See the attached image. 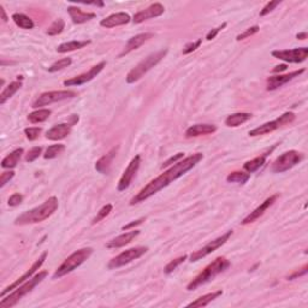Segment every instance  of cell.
<instances>
[{
    "instance_id": "6da1fadb",
    "label": "cell",
    "mask_w": 308,
    "mask_h": 308,
    "mask_svg": "<svg viewBox=\"0 0 308 308\" xmlns=\"http://www.w3.org/2000/svg\"><path fill=\"white\" fill-rule=\"evenodd\" d=\"M202 159H204V154L195 153L189 155V157L187 158H183V159L179 160V162H177L176 164L172 165L169 170L164 171L160 176L152 179L148 184L145 185V187L130 200V205L132 206V205L140 204V202H144L145 200L153 196L158 192H160L162 189L166 188L167 185L171 184L172 182H175L176 179H178L179 177H182L183 175L187 174L188 171H190V170H192L193 167L196 166Z\"/></svg>"
},
{
    "instance_id": "7a4b0ae2",
    "label": "cell",
    "mask_w": 308,
    "mask_h": 308,
    "mask_svg": "<svg viewBox=\"0 0 308 308\" xmlns=\"http://www.w3.org/2000/svg\"><path fill=\"white\" fill-rule=\"evenodd\" d=\"M58 210V199L56 196H51L46 201L42 202L40 206L34 207V209L26 211L15 219L16 225H28L35 224V223H41L44 220L49 219L54 212Z\"/></svg>"
},
{
    "instance_id": "3957f363",
    "label": "cell",
    "mask_w": 308,
    "mask_h": 308,
    "mask_svg": "<svg viewBox=\"0 0 308 308\" xmlns=\"http://www.w3.org/2000/svg\"><path fill=\"white\" fill-rule=\"evenodd\" d=\"M231 266V262L224 257H218L217 259H214L211 264L207 265L189 284L187 285V290L192 292V290L197 289L201 285L206 284V283L211 282L216 278L218 275H220L222 272H224L225 270H227Z\"/></svg>"
},
{
    "instance_id": "277c9868",
    "label": "cell",
    "mask_w": 308,
    "mask_h": 308,
    "mask_svg": "<svg viewBox=\"0 0 308 308\" xmlns=\"http://www.w3.org/2000/svg\"><path fill=\"white\" fill-rule=\"evenodd\" d=\"M47 277V271H41L39 274L35 275L34 277L29 278L27 282H24L23 284L18 285L16 289H14V292H10L7 297H2V300L0 301V308H10L14 307L23 299L26 295H28L29 292H32L36 285H39L45 278Z\"/></svg>"
},
{
    "instance_id": "5b68a950",
    "label": "cell",
    "mask_w": 308,
    "mask_h": 308,
    "mask_svg": "<svg viewBox=\"0 0 308 308\" xmlns=\"http://www.w3.org/2000/svg\"><path fill=\"white\" fill-rule=\"evenodd\" d=\"M167 52H169L167 49H160V51L149 54V56H147L146 58L142 59V61L134 67V69H131L129 72H128L127 77H125L127 83L131 84V83H135V82H137L139 80H141L142 77H144L145 75L149 71V70H152L154 66H157V65L165 58Z\"/></svg>"
},
{
    "instance_id": "8992f818",
    "label": "cell",
    "mask_w": 308,
    "mask_h": 308,
    "mask_svg": "<svg viewBox=\"0 0 308 308\" xmlns=\"http://www.w3.org/2000/svg\"><path fill=\"white\" fill-rule=\"evenodd\" d=\"M93 254V248H82V249L76 250V252L72 253L70 257H67L66 259L64 260V262L56 270V272L53 274V279H57V278H61L65 275L70 274L74 270H76L77 267L81 266L84 261L91 258V255Z\"/></svg>"
},
{
    "instance_id": "52a82bcc",
    "label": "cell",
    "mask_w": 308,
    "mask_h": 308,
    "mask_svg": "<svg viewBox=\"0 0 308 308\" xmlns=\"http://www.w3.org/2000/svg\"><path fill=\"white\" fill-rule=\"evenodd\" d=\"M295 118H296V116H295L294 112H284L282 116H279L275 121L267 122V123H264L262 125H260V127H257L253 130H250L249 136H261V135L274 132L275 130L279 129V128L284 127V125L292 123L295 121Z\"/></svg>"
},
{
    "instance_id": "ba28073f",
    "label": "cell",
    "mask_w": 308,
    "mask_h": 308,
    "mask_svg": "<svg viewBox=\"0 0 308 308\" xmlns=\"http://www.w3.org/2000/svg\"><path fill=\"white\" fill-rule=\"evenodd\" d=\"M304 159V155L302 153L297 151H288L285 153L277 158L274 162H272L271 170L272 172H276V174H282V172L289 171L292 167L296 166L297 164L302 162Z\"/></svg>"
},
{
    "instance_id": "9c48e42d",
    "label": "cell",
    "mask_w": 308,
    "mask_h": 308,
    "mask_svg": "<svg viewBox=\"0 0 308 308\" xmlns=\"http://www.w3.org/2000/svg\"><path fill=\"white\" fill-rule=\"evenodd\" d=\"M147 252H148V247L130 248V249L122 252L121 254H118L117 257L112 258L109 261V264H107V267H109V270L119 269V267L125 266V265L130 264V262H132L134 260L141 258L142 255L146 254Z\"/></svg>"
},
{
    "instance_id": "30bf717a",
    "label": "cell",
    "mask_w": 308,
    "mask_h": 308,
    "mask_svg": "<svg viewBox=\"0 0 308 308\" xmlns=\"http://www.w3.org/2000/svg\"><path fill=\"white\" fill-rule=\"evenodd\" d=\"M231 236H232V230H230V231L223 234L222 236L217 237V239L213 240V241H210L209 243H207L205 247H202L201 249L192 253L189 257V261L190 262H196V261H199V260H201L202 258H205V257H207L209 254H211V253L216 252L218 248L224 246V244L227 243V241H229V239Z\"/></svg>"
},
{
    "instance_id": "8fae6325",
    "label": "cell",
    "mask_w": 308,
    "mask_h": 308,
    "mask_svg": "<svg viewBox=\"0 0 308 308\" xmlns=\"http://www.w3.org/2000/svg\"><path fill=\"white\" fill-rule=\"evenodd\" d=\"M76 97V93L72 91H53V92H45L42 94L39 95L36 100L32 102V106L34 109L41 106H47V105H51L53 102H59L64 101V100L72 99V97Z\"/></svg>"
},
{
    "instance_id": "7c38bea8",
    "label": "cell",
    "mask_w": 308,
    "mask_h": 308,
    "mask_svg": "<svg viewBox=\"0 0 308 308\" xmlns=\"http://www.w3.org/2000/svg\"><path fill=\"white\" fill-rule=\"evenodd\" d=\"M105 66H106V62H100L99 64L92 66L87 72L79 75V76L76 77H72V79L66 80V81H64L63 84H64L65 87H79L82 86V84H86L87 82H91L94 77H97V75L104 70Z\"/></svg>"
},
{
    "instance_id": "4fadbf2b",
    "label": "cell",
    "mask_w": 308,
    "mask_h": 308,
    "mask_svg": "<svg viewBox=\"0 0 308 308\" xmlns=\"http://www.w3.org/2000/svg\"><path fill=\"white\" fill-rule=\"evenodd\" d=\"M272 57L287 63H302L308 57V47H299L294 49H284V51H272Z\"/></svg>"
},
{
    "instance_id": "5bb4252c",
    "label": "cell",
    "mask_w": 308,
    "mask_h": 308,
    "mask_svg": "<svg viewBox=\"0 0 308 308\" xmlns=\"http://www.w3.org/2000/svg\"><path fill=\"white\" fill-rule=\"evenodd\" d=\"M46 258H47V252H44L42 253L41 255H40L39 257V259L36 260V261L34 262V264L32 265L31 266V269L28 270V271L27 272H24V275L22 277H19L18 279L17 280H15L14 283H12V284H10V285H7L6 288H5L4 290H2L1 292V294H0V297H4L5 295L7 294V292H12V290L14 289H16L17 287H18V285H21V284H23L24 282H27V280L29 279V278H32V275L35 274V272L37 271V270L40 269V267L42 266V265H44V262H45V260H46Z\"/></svg>"
},
{
    "instance_id": "9a60e30c",
    "label": "cell",
    "mask_w": 308,
    "mask_h": 308,
    "mask_svg": "<svg viewBox=\"0 0 308 308\" xmlns=\"http://www.w3.org/2000/svg\"><path fill=\"white\" fill-rule=\"evenodd\" d=\"M140 165H141V155H135L131 159V162H129V165L127 166L125 171L122 175L121 179L118 182V190L119 192H124L125 189L129 188V185L131 184L132 179H134L135 175L137 174L140 169Z\"/></svg>"
},
{
    "instance_id": "2e32d148",
    "label": "cell",
    "mask_w": 308,
    "mask_h": 308,
    "mask_svg": "<svg viewBox=\"0 0 308 308\" xmlns=\"http://www.w3.org/2000/svg\"><path fill=\"white\" fill-rule=\"evenodd\" d=\"M164 12H165L164 5L160 4V2H154V4H152L151 6H148L147 9L136 12V14L134 15V17H132V22H134L135 24L144 23L145 21H148V19L162 16Z\"/></svg>"
},
{
    "instance_id": "e0dca14e",
    "label": "cell",
    "mask_w": 308,
    "mask_h": 308,
    "mask_svg": "<svg viewBox=\"0 0 308 308\" xmlns=\"http://www.w3.org/2000/svg\"><path fill=\"white\" fill-rule=\"evenodd\" d=\"M305 72V69H301V70H296V71H292V72H289V74H285V75H275V76H270L269 79H267V87L266 89L267 91H276V89L280 88V87H283L284 84H287L288 82H290L292 80H294L295 77L300 76L301 74H304Z\"/></svg>"
},
{
    "instance_id": "ac0fdd59",
    "label": "cell",
    "mask_w": 308,
    "mask_h": 308,
    "mask_svg": "<svg viewBox=\"0 0 308 308\" xmlns=\"http://www.w3.org/2000/svg\"><path fill=\"white\" fill-rule=\"evenodd\" d=\"M278 197H279V195H278V194L271 195V196H270V197H267V199L265 200V201L262 202V204H260V206H258L257 209L254 210V211L250 212V213L248 214V216H247L246 218H244L243 220H242L241 224H242V225L250 224V223L255 222V220L259 219L260 217L264 216L265 212H266L267 210H269L270 207H271L272 205H274L275 202H276V200L278 199Z\"/></svg>"
},
{
    "instance_id": "d6986e66",
    "label": "cell",
    "mask_w": 308,
    "mask_h": 308,
    "mask_svg": "<svg viewBox=\"0 0 308 308\" xmlns=\"http://www.w3.org/2000/svg\"><path fill=\"white\" fill-rule=\"evenodd\" d=\"M153 36L154 35L152 34V32H142V34H137V35H135V36H132L131 39L128 40V42L125 44L123 51H122L121 54H119V58H122V57L129 54L130 52L137 49L140 46H142L145 42H147L149 39H152Z\"/></svg>"
},
{
    "instance_id": "ffe728a7",
    "label": "cell",
    "mask_w": 308,
    "mask_h": 308,
    "mask_svg": "<svg viewBox=\"0 0 308 308\" xmlns=\"http://www.w3.org/2000/svg\"><path fill=\"white\" fill-rule=\"evenodd\" d=\"M130 21H131V17L128 14H125V12H116V14H112L106 18L101 19L100 26L107 29L116 28V27L128 24Z\"/></svg>"
},
{
    "instance_id": "44dd1931",
    "label": "cell",
    "mask_w": 308,
    "mask_h": 308,
    "mask_svg": "<svg viewBox=\"0 0 308 308\" xmlns=\"http://www.w3.org/2000/svg\"><path fill=\"white\" fill-rule=\"evenodd\" d=\"M71 123H61L54 125L46 132V139L51 140V141H59V140L65 139L71 134Z\"/></svg>"
},
{
    "instance_id": "7402d4cb",
    "label": "cell",
    "mask_w": 308,
    "mask_h": 308,
    "mask_svg": "<svg viewBox=\"0 0 308 308\" xmlns=\"http://www.w3.org/2000/svg\"><path fill=\"white\" fill-rule=\"evenodd\" d=\"M140 235L139 230H132V231H128L123 235H119V236L114 237V239L110 240L106 243V247L110 249H117V248H122L127 244H129L130 242L134 241L137 236Z\"/></svg>"
},
{
    "instance_id": "603a6c76",
    "label": "cell",
    "mask_w": 308,
    "mask_h": 308,
    "mask_svg": "<svg viewBox=\"0 0 308 308\" xmlns=\"http://www.w3.org/2000/svg\"><path fill=\"white\" fill-rule=\"evenodd\" d=\"M67 14L71 18L72 23L75 24H83L87 22L92 21L97 17V14L94 12H84L77 6H69L67 7Z\"/></svg>"
},
{
    "instance_id": "cb8c5ba5",
    "label": "cell",
    "mask_w": 308,
    "mask_h": 308,
    "mask_svg": "<svg viewBox=\"0 0 308 308\" xmlns=\"http://www.w3.org/2000/svg\"><path fill=\"white\" fill-rule=\"evenodd\" d=\"M217 131V127L214 124H195L185 130V137H199L204 135L213 134Z\"/></svg>"
},
{
    "instance_id": "d4e9b609",
    "label": "cell",
    "mask_w": 308,
    "mask_h": 308,
    "mask_svg": "<svg viewBox=\"0 0 308 308\" xmlns=\"http://www.w3.org/2000/svg\"><path fill=\"white\" fill-rule=\"evenodd\" d=\"M117 151H118V147H113L109 153L102 155V157L95 162V170L102 175L109 174L110 169H111L112 162H113L114 157L117 155Z\"/></svg>"
},
{
    "instance_id": "484cf974",
    "label": "cell",
    "mask_w": 308,
    "mask_h": 308,
    "mask_svg": "<svg viewBox=\"0 0 308 308\" xmlns=\"http://www.w3.org/2000/svg\"><path fill=\"white\" fill-rule=\"evenodd\" d=\"M24 153V149L23 148H18V149H15L14 152H11L9 155L2 159L1 162V167L2 169H15V167L18 165L19 160H21L22 155Z\"/></svg>"
},
{
    "instance_id": "4316f807",
    "label": "cell",
    "mask_w": 308,
    "mask_h": 308,
    "mask_svg": "<svg viewBox=\"0 0 308 308\" xmlns=\"http://www.w3.org/2000/svg\"><path fill=\"white\" fill-rule=\"evenodd\" d=\"M223 295V290H218V292H210V294L206 295H202L200 296L199 299H196L195 301L190 302V304L187 305V307H193V308H197V307H205L207 305L211 304L212 301L218 299L219 296Z\"/></svg>"
},
{
    "instance_id": "83f0119b",
    "label": "cell",
    "mask_w": 308,
    "mask_h": 308,
    "mask_svg": "<svg viewBox=\"0 0 308 308\" xmlns=\"http://www.w3.org/2000/svg\"><path fill=\"white\" fill-rule=\"evenodd\" d=\"M253 114L248 113V112H237V113L230 114V116L227 117L225 119V125L230 128H236L239 125L246 123V122L249 121L252 118Z\"/></svg>"
},
{
    "instance_id": "f1b7e54d",
    "label": "cell",
    "mask_w": 308,
    "mask_h": 308,
    "mask_svg": "<svg viewBox=\"0 0 308 308\" xmlns=\"http://www.w3.org/2000/svg\"><path fill=\"white\" fill-rule=\"evenodd\" d=\"M89 44H91V40H84V41H77V40H74V41L63 42V44H61L57 47V52H58V53H67V52H72L76 51V49H83V47L88 46Z\"/></svg>"
},
{
    "instance_id": "f546056e",
    "label": "cell",
    "mask_w": 308,
    "mask_h": 308,
    "mask_svg": "<svg viewBox=\"0 0 308 308\" xmlns=\"http://www.w3.org/2000/svg\"><path fill=\"white\" fill-rule=\"evenodd\" d=\"M21 88H22V82L21 81L11 82L9 86L5 87V89L1 92V94H0V104L4 105L5 102H6L7 100L10 99V97H14V95L16 94V93L18 92Z\"/></svg>"
},
{
    "instance_id": "4dcf8cb0",
    "label": "cell",
    "mask_w": 308,
    "mask_h": 308,
    "mask_svg": "<svg viewBox=\"0 0 308 308\" xmlns=\"http://www.w3.org/2000/svg\"><path fill=\"white\" fill-rule=\"evenodd\" d=\"M52 114V111L49 109H39L36 111L32 112L28 116V121L31 122L32 124H39L42 123V122L47 121L49 118V116Z\"/></svg>"
},
{
    "instance_id": "1f68e13d",
    "label": "cell",
    "mask_w": 308,
    "mask_h": 308,
    "mask_svg": "<svg viewBox=\"0 0 308 308\" xmlns=\"http://www.w3.org/2000/svg\"><path fill=\"white\" fill-rule=\"evenodd\" d=\"M266 158H267V154L259 155V157H257V158H254V159L247 162L246 164L243 165V169L246 170L248 174H253V172L258 171L260 167L264 166L265 162H266Z\"/></svg>"
},
{
    "instance_id": "d6a6232c",
    "label": "cell",
    "mask_w": 308,
    "mask_h": 308,
    "mask_svg": "<svg viewBox=\"0 0 308 308\" xmlns=\"http://www.w3.org/2000/svg\"><path fill=\"white\" fill-rule=\"evenodd\" d=\"M12 21L22 29H32L35 27V23L31 17L24 14H14L12 15Z\"/></svg>"
},
{
    "instance_id": "836d02e7",
    "label": "cell",
    "mask_w": 308,
    "mask_h": 308,
    "mask_svg": "<svg viewBox=\"0 0 308 308\" xmlns=\"http://www.w3.org/2000/svg\"><path fill=\"white\" fill-rule=\"evenodd\" d=\"M250 174L248 172H242V171H234L231 174L227 175V183H241L244 184L249 181Z\"/></svg>"
},
{
    "instance_id": "e575fe53",
    "label": "cell",
    "mask_w": 308,
    "mask_h": 308,
    "mask_svg": "<svg viewBox=\"0 0 308 308\" xmlns=\"http://www.w3.org/2000/svg\"><path fill=\"white\" fill-rule=\"evenodd\" d=\"M64 151H65L64 145L62 144L51 145V146L46 149V152H45L44 158L45 159H54V158L58 157V155L62 154Z\"/></svg>"
},
{
    "instance_id": "d590c367",
    "label": "cell",
    "mask_w": 308,
    "mask_h": 308,
    "mask_svg": "<svg viewBox=\"0 0 308 308\" xmlns=\"http://www.w3.org/2000/svg\"><path fill=\"white\" fill-rule=\"evenodd\" d=\"M64 28H65V22L63 21L62 18H58L49 27V29L46 31V34L49 35V36H56V35L61 34V32L64 31Z\"/></svg>"
},
{
    "instance_id": "8d00e7d4",
    "label": "cell",
    "mask_w": 308,
    "mask_h": 308,
    "mask_svg": "<svg viewBox=\"0 0 308 308\" xmlns=\"http://www.w3.org/2000/svg\"><path fill=\"white\" fill-rule=\"evenodd\" d=\"M187 259H188V255H182V257H178V258H176V259L171 260V261H170L169 264H167L166 266H165L164 272H165V274H166V275L172 274V272H174L175 270H176L177 267L179 266V265L183 264V262H184Z\"/></svg>"
},
{
    "instance_id": "74e56055",
    "label": "cell",
    "mask_w": 308,
    "mask_h": 308,
    "mask_svg": "<svg viewBox=\"0 0 308 308\" xmlns=\"http://www.w3.org/2000/svg\"><path fill=\"white\" fill-rule=\"evenodd\" d=\"M112 209H113V206H112V204H107V205H105V206H102L101 209H100V211L97 212V216L94 217V219H93L92 224L94 225V224H97V223L101 222L102 219H105V218H106L107 216H109L110 213H111Z\"/></svg>"
},
{
    "instance_id": "f35d334b",
    "label": "cell",
    "mask_w": 308,
    "mask_h": 308,
    "mask_svg": "<svg viewBox=\"0 0 308 308\" xmlns=\"http://www.w3.org/2000/svg\"><path fill=\"white\" fill-rule=\"evenodd\" d=\"M71 63H72L71 58L59 59V61L53 63V64H52L51 66L49 67V72H57V71H59V70L65 69V67L70 66V65H71Z\"/></svg>"
},
{
    "instance_id": "ab89813d",
    "label": "cell",
    "mask_w": 308,
    "mask_h": 308,
    "mask_svg": "<svg viewBox=\"0 0 308 308\" xmlns=\"http://www.w3.org/2000/svg\"><path fill=\"white\" fill-rule=\"evenodd\" d=\"M41 131L42 129L40 127H31L24 129V134H26L27 139H28L29 141H35V140L40 136Z\"/></svg>"
},
{
    "instance_id": "60d3db41",
    "label": "cell",
    "mask_w": 308,
    "mask_h": 308,
    "mask_svg": "<svg viewBox=\"0 0 308 308\" xmlns=\"http://www.w3.org/2000/svg\"><path fill=\"white\" fill-rule=\"evenodd\" d=\"M260 32V27L259 26H253L250 27V28H248L247 31H244L243 32H241V34H239L236 36V40L237 41H241V40H244V39H248V37L253 36V35H255L257 32Z\"/></svg>"
},
{
    "instance_id": "b9f144b4",
    "label": "cell",
    "mask_w": 308,
    "mask_h": 308,
    "mask_svg": "<svg viewBox=\"0 0 308 308\" xmlns=\"http://www.w3.org/2000/svg\"><path fill=\"white\" fill-rule=\"evenodd\" d=\"M42 153V148L41 147H32L28 151V153L26 155V162H32L37 159Z\"/></svg>"
},
{
    "instance_id": "7bdbcfd3",
    "label": "cell",
    "mask_w": 308,
    "mask_h": 308,
    "mask_svg": "<svg viewBox=\"0 0 308 308\" xmlns=\"http://www.w3.org/2000/svg\"><path fill=\"white\" fill-rule=\"evenodd\" d=\"M280 2H282V0H272V1L267 2V4L264 6V9L260 11V16H266V15H269L270 12H272L275 9H276Z\"/></svg>"
},
{
    "instance_id": "ee69618b",
    "label": "cell",
    "mask_w": 308,
    "mask_h": 308,
    "mask_svg": "<svg viewBox=\"0 0 308 308\" xmlns=\"http://www.w3.org/2000/svg\"><path fill=\"white\" fill-rule=\"evenodd\" d=\"M201 44H202V40H201V39L196 40V41H194V42H189V44H187V45H185V46H184V49H183V54H190V53H193V52L196 51V49H199L200 46H201Z\"/></svg>"
},
{
    "instance_id": "f6af8a7d",
    "label": "cell",
    "mask_w": 308,
    "mask_h": 308,
    "mask_svg": "<svg viewBox=\"0 0 308 308\" xmlns=\"http://www.w3.org/2000/svg\"><path fill=\"white\" fill-rule=\"evenodd\" d=\"M22 201H23V195L19 194V193H15V194H12L11 196L9 197L7 204H9V206L11 207H16L18 206V205H21Z\"/></svg>"
},
{
    "instance_id": "bcb514c9",
    "label": "cell",
    "mask_w": 308,
    "mask_h": 308,
    "mask_svg": "<svg viewBox=\"0 0 308 308\" xmlns=\"http://www.w3.org/2000/svg\"><path fill=\"white\" fill-rule=\"evenodd\" d=\"M184 158V153H177L175 155H172V157H170L169 159L166 160V162H162V169H164V167H167V166H171V165L176 164L177 162H179V160H182Z\"/></svg>"
},
{
    "instance_id": "7dc6e473",
    "label": "cell",
    "mask_w": 308,
    "mask_h": 308,
    "mask_svg": "<svg viewBox=\"0 0 308 308\" xmlns=\"http://www.w3.org/2000/svg\"><path fill=\"white\" fill-rule=\"evenodd\" d=\"M14 176H15V172L12 171V170H9V171L2 172L1 176H0V188L5 187V185H6V183H9V182L11 181L12 178H14Z\"/></svg>"
},
{
    "instance_id": "c3c4849f",
    "label": "cell",
    "mask_w": 308,
    "mask_h": 308,
    "mask_svg": "<svg viewBox=\"0 0 308 308\" xmlns=\"http://www.w3.org/2000/svg\"><path fill=\"white\" fill-rule=\"evenodd\" d=\"M225 27H227V23H223V24H220L219 27H217V28H214V29H212V31H210L209 34L206 35L207 41H211V40L216 39V36H217L218 34H219V32H222L223 29L225 28Z\"/></svg>"
},
{
    "instance_id": "681fc988",
    "label": "cell",
    "mask_w": 308,
    "mask_h": 308,
    "mask_svg": "<svg viewBox=\"0 0 308 308\" xmlns=\"http://www.w3.org/2000/svg\"><path fill=\"white\" fill-rule=\"evenodd\" d=\"M308 271V265H304V267L302 269H300L299 271H295L292 272V275H289V276L287 277L288 280H292V279H296V278L301 277V276H305V275L307 274Z\"/></svg>"
},
{
    "instance_id": "f907efd6",
    "label": "cell",
    "mask_w": 308,
    "mask_h": 308,
    "mask_svg": "<svg viewBox=\"0 0 308 308\" xmlns=\"http://www.w3.org/2000/svg\"><path fill=\"white\" fill-rule=\"evenodd\" d=\"M145 220H146V217H142V218H139V219H136V220H134V222H131V223H129V224H127V225H124V227H122V230H131L132 227H137V225H141L142 223L145 222Z\"/></svg>"
},
{
    "instance_id": "816d5d0a",
    "label": "cell",
    "mask_w": 308,
    "mask_h": 308,
    "mask_svg": "<svg viewBox=\"0 0 308 308\" xmlns=\"http://www.w3.org/2000/svg\"><path fill=\"white\" fill-rule=\"evenodd\" d=\"M287 69H288L287 64H279V65H277L276 67H274V69H272V72H274V74H280V72L285 71Z\"/></svg>"
},
{
    "instance_id": "f5cc1de1",
    "label": "cell",
    "mask_w": 308,
    "mask_h": 308,
    "mask_svg": "<svg viewBox=\"0 0 308 308\" xmlns=\"http://www.w3.org/2000/svg\"><path fill=\"white\" fill-rule=\"evenodd\" d=\"M0 12H1L2 21H4V22L9 21V18H7V16H6V12H5V9H4V6H2V5H0Z\"/></svg>"
},
{
    "instance_id": "db71d44e",
    "label": "cell",
    "mask_w": 308,
    "mask_h": 308,
    "mask_svg": "<svg viewBox=\"0 0 308 308\" xmlns=\"http://www.w3.org/2000/svg\"><path fill=\"white\" fill-rule=\"evenodd\" d=\"M296 37L299 40H305L307 39V32H300V34L296 35Z\"/></svg>"
}]
</instances>
